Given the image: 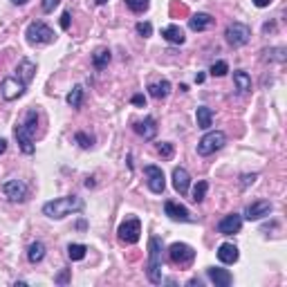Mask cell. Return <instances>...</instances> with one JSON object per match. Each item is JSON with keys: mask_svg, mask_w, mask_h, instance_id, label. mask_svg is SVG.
I'll list each match as a JSON object with an SVG mask.
<instances>
[{"mask_svg": "<svg viewBox=\"0 0 287 287\" xmlns=\"http://www.w3.org/2000/svg\"><path fill=\"white\" fill-rule=\"evenodd\" d=\"M86 207L79 195H67V197H59V200H52L48 204H43V216L52 218V220H61V218L76 213Z\"/></svg>", "mask_w": 287, "mask_h": 287, "instance_id": "obj_1", "label": "cell"}, {"mask_svg": "<svg viewBox=\"0 0 287 287\" xmlns=\"http://www.w3.org/2000/svg\"><path fill=\"white\" fill-rule=\"evenodd\" d=\"M161 269H164V256H161V240H148V263H146V276L153 285H161Z\"/></svg>", "mask_w": 287, "mask_h": 287, "instance_id": "obj_2", "label": "cell"}, {"mask_svg": "<svg viewBox=\"0 0 287 287\" xmlns=\"http://www.w3.org/2000/svg\"><path fill=\"white\" fill-rule=\"evenodd\" d=\"M224 144H227V135H224L222 130H211V133H207L204 137L197 142V155L207 157V155L220 150Z\"/></svg>", "mask_w": 287, "mask_h": 287, "instance_id": "obj_3", "label": "cell"}, {"mask_svg": "<svg viewBox=\"0 0 287 287\" xmlns=\"http://www.w3.org/2000/svg\"><path fill=\"white\" fill-rule=\"evenodd\" d=\"M224 38H227V43L231 45V48H242V45H247L249 38H252V29L244 23H231L224 29Z\"/></svg>", "mask_w": 287, "mask_h": 287, "instance_id": "obj_4", "label": "cell"}, {"mask_svg": "<svg viewBox=\"0 0 287 287\" xmlns=\"http://www.w3.org/2000/svg\"><path fill=\"white\" fill-rule=\"evenodd\" d=\"M117 233H119V240L126 244L139 242V238H142V222H139V218H128L126 222H121Z\"/></svg>", "mask_w": 287, "mask_h": 287, "instance_id": "obj_5", "label": "cell"}, {"mask_svg": "<svg viewBox=\"0 0 287 287\" xmlns=\"http://www.w3.org/2000/svg\"><path fill=\"white\" fill-rule=\"evenodd\" d=\"M169 256H171V260H173L175 265L186 267V265H191L193 258H195V249H193L191 244H186V242H173L169 247Z\"/></svg>", "mask_w": 287, "mask_h": 287, "instance_id": "obj_6", "label": "cell"}, {"mask_svg": "<svg viewBox=\"0 0 287 287\" xmlns=\"http://www.w3.org/2000/svg\"><path fill=\"white\" fill-rule=\"evenodd\" d=\"M144 175H146V182H148V189L153 193H157V195H161L166 189V180H164V171L159 169V166H146L144 169Z\"/></svg>", "mask_w": 287, "mask_h": 287, "instance_id": "obj_7", "label": "cell"}, {"mask_svg": "<svg viewBox=\"0 0 287 287\" xmlns=\"http://www.w3.org/2000/svg\"><path fill=\"white\" fill-rule=\"evenodd\" d=\"M56 36L45 23H32L27 27V40L29 43H52Z\"/></svg>", "mask_w": 287, "mask_h": 287, "instance_id": "obj_8", "label": "cell"}, {"mask_svg": "<svg viewBox=\"0 0 287 287\" xmlns=\"http://www.w3.org/2000/svg\"><path fill=\"white\" fill-rule=\"evenodd\" d=\"M23 92H25V83L20 79L7 76V79L0 81V95H3V99H7V101H14V99L23 97Z\"/></svg>", "mask_w": 287, "mask_h": 287, "instance_id": "obj_9", "label": "cell"}, {"mask_svg": "<svg viewBox=\"0 0 287 287\" xmlns=\"http://www.w3.org/2000/svg\"><path fill=\"white\" fill-rule=\"evenodd\" d=\"M3 193L14 202H23L27 197V184L20 180H9L3 184Z\"/></svg>", "mask_w": 287, "mask_h": 287, "instance_id": "obj_10", "label": "cell"}, {"mask_svg": "<svg viewBox=\"0 0 287 287\" xmlns=\"http://www.w3.org/2000/svg\"><path fill=\"white\" fill-rule=\"evenodd\" d=\"M164 213L171 218V220H175V222H193L189 209L182 207V204H177V202H173V200H166L164 202Z\"/></svg>", "mask_w": 287, "mask_h": 287, "instance_id": "obj_11", "label": "cell"}, {"mask_svg": "<svg viewBox=\"0 0 287 287\" xmlns=\"http://www.w3.org/2000/svg\"><path fill=\"white\" fill-rule=\"evenodd\" d=\"M271 202L267 200H258V202H254V204H249L247 207V211H244V218H247L249 222H256V220H263L265 216H269L271 213Z\"/></svg>", "mask_w": 287, "mask_h": 287, "instance_id": "obj_12", "label": "cell"}, {"mask_svg": "<svg viewBox=\"0 0 287 287\" xmlns=\"http://www.w3.org/2000/svg\"><path fill=\"white\" fill-rule=\"evenodd\" d=\"M240 227H242V216H238V213H229L218 222V231L222 236H233V233L240 231Z\"/></svg>", "mask_w": 287, "mask_h": 287, "instance_id": "obj_13", "label": "cell"}, {"mask_svg": "<svg viewBox=\"0 0 287 287\" xmlns=\"http://www.w3.org/2000/svg\"><path fill=\"white\" fill-rule=\"evenodd\" d=\"M14 135H16V139H18V146H20V150H23L25 155H32L34 150H36V146H34V137L25 130L23 124H18L16 128H14Z\"/></svg>", "mask_w": 287, "mask_h": 287, "instance_id": "obj_14", "label": "cell"}, {"mask_svg": "<svg viewBox=\"0 0 287 287\" xmlns=\"http://www.w3.org/2000/svg\"><path fill=\"white\" fill-rule=\"evenodd\" d=\"M191 186V175L186 169H182V166H177L173 171V189L180 193V195H186V191H189Z\"/></svg>", "mask_w": 287, "mask_h": 287, "instance_id": "obj_15", "label": "cell"}, {"mask_svg": "<svg viewBox=\"0 0 287 287\" xmlns=\"http://www.w3.org/2000/svg\"><path fill=\"white\" fill-rule=\"evenodd\" d=\"M207 276L213 280L218 287H229L233 283V276L229 269H222V267H209L207 269Z\"/></svg>", "mask_w": 287, "mask_h": 287, "instance_id": "obj_16", "label": "cell"}, {"mask_svg": "<svg viewBox=\"0 0 287 287\" xmlns=\"http://www.w3.org/2000/svg\"><path fill=\"white\" fill-rule=\"evenodd\" d=\"M133 128H135V133L144 139H155V135H157V121H155L153 117H146L144 121H137Z\"/></svg>", "mask_w": 287, "mask_h": 287, "instance_id": "obj_17", "label": "cell"}, {"mask_svg": "<svg viewBox=\"0 0 287 287\" xmlns=\"http://www.w3.org/2000/svg\"><path fill=\"white\" fill-rule=\"evenodd\" d=\"M218 258H220V263H224V265H233L240 258L238 247L236 244H231V242L220 244V247H218Z\"/></svg>", "mask_w": 287, "mask_h": 287, "instance_id": "obj_18", "label": "cell"}, {"mask_svg": "<svg viewBox=\"0 0 287 287\" xmlns=\"http://www.w3.org/2000/svg\"><path fill=\"white\" fill-rule=\"evenodd\" d=\"M211 25H213V18L209 16V14H193L189 18V27L193 32H204V29H209Z\"/></svg>", "mask_w": 287, "mask_h": 287, "instance_id": "obj_19", "label": "cell"}, {"mask_svg": "<svg viewBox=\"0 0 287 287\" xmlns=\"http://www.w3.org/2000/svg\"><path fill=\"white\" fill-rule=\"evenodd\" d=\"M161 36L173 45H182L186 40V36H184V32H182L180 25H169V27H164L161 29Z\"/></svg>", "mask_w": 287, "mask_h": 287, "instance_id": "obj_20", "label": "cell"}, {"mask_svg": "<svg viewBox=\"0 0 287 287\" xmlns=\"http://www.w3.org/2000/svg\"><path fill=\"white\" fill-rule=\"evenodd\" d=\"M16 72H18V79L27 86V83H32V79H34V72H36V65L32 63L29 59H23L18 63V67H16Z\"/></svg>", "mask_w": 287, "mask_h": 287, "instance_id": "obj_21", "label": "cell"}, {"mask_svg": "<svg viewBox=\"0 0 287 287\" xmlns=\"http://www.w3.org/2000/svg\"><path fill=\"white\" fill-rule=\"evenodd\" d=\"M195 119H197V128L209 130L213 126V110L211 108H207V106H200L195 110Z\"/></svg>", "mask_w": 287, "mask_h": 287, "instance_id": "obj_22", "label": "cell"}, {"mask_svg": "<svg viewBox=\"0 0 287 287\" xmlns=\"http://www.w3.org/2000/svg\"><path fill=\"white\" fill-rule=\"evenodd\" d=\"M148 95L153 99H164L171 95V83L169 81H159V83H150L148 86Z\"/></svg>", "mask_w": 287, "mask_h": 287, "instance_id": "obj_23", "label": "cell"}, {"mask_svg": "<svg viewBox=\"0 0 287 287\" xmlns=\"http://www.w3.org/2000/svg\"><path fill=\"white\" fill-rule=\"evenodd\" d=\"M233 83H236V88L240 92H249V90H252V76H249L247 72H242V70L233 72Z\"/></svg>", "mask_w": 287, "mask_h": 287, "instance_id": "obj_24", "label": "cell"}, {"mask_svg": "<svg viewBox=\"0 0 287 287\" xmlns=\"http://www.w3.org/2000/svg\"><path fill=\"white\" fill-rule=\"evenodd\" d=\"M27 258L29 263H40V260L45 258V244L43 242H32L29 244V252H27Z\"/></svg>", "mask_w": 287, "mask_h": 287, "instance_id": "obj_25", "label": "cell"}, {"mask_svg": "<svg viewBox=\"0 0 287 287\" xmlns=\"http://www.w3.org/2000/svg\"><path fill=\"white\" fill-rule=\"evenodd\" d=\"M110 52L108 50H97L95 54H92V65L97 67V70H103V67H106L108 63H110Z\"/></svg>", "mask_w": 287, "mask_h": 287, "instance_id": "obj_26", "label": "cell"}, {"mask_svg": "<svg viewBox=\"0 0 287 287\" xmlns=\"http://www.w3.org/2000/svg\"><path fill=\"white\" fill-rule=\"evenodd\" d=\"M65 101H67V106H72V108H81L83 106V88L74 86L70 90V95L65 97Z\"/></svg>", "mask_w": 287, "mask_h": 287, "instance_id": "obj_27", "label": "cell"}, {"mask_svg": "<svg viewBox=\"0 0 287 287\" xmlns=\"http://www.w3.org/2000/svg\"><path fill=\"white\" fill-rule=\"evenodd\" d=\"M25 130H27L32 137H36V126H38V112L36 110H29L27 114H25V121H23Z\"/></svg>", "mask_w": 287, "mask_h": 287, "instance_id": "obj_28", "label": "cell"}, {"mask_svg": "<svg viewBox=\"0 0 287 287\" xmlns=\"http://www.w3.org/2000/svg\"><path fill=\"white\" fill-rule=\"evenodd\" d=\"M86 254H88V247L86 244H70V247H67V256H70L72 260H83L86 258Z\"/></svg>", "mask_w": 287, "mask_h": 287, "instance_id": "obj_29", "label": "cell"}, {"mask_svg": "<svg viewBox=\"0 0 287 287\" xmlns=\"http://www.w3.org/2000/svg\"><path fill=\"white\" fill-rule=\"evenodd\" d=\"M126 5H128L130 12H135V14H144L146 9L150 7V0H126Z\"/></svg>", "mask_w": 287, "mask_h": 287, "instance_id": "obj_30", "label": "cell"}, {"mask_svg": "<svg viewBox=\"0 0 287 287\" xmlns=\"http://www.w3.org/2000/svg\"><path fill=\"white\" fill-rule=\"evenodd\" d=\"M207 189H209V184H207L204 180H202V182H197V184H195V189H193V202H202V200H204Z\"/></svg>", "mask_w": 287, "mask_h": 287, "instance_id": "obj_31", "label": "cell"}, {"mask_svg": "<svg viewBox=\"0 0 287 287\" xmlns=\"http://www.w3.org/2000/svg\"><path fill=\"white\" fill-rule=\"evenodd\" d=\"M209 72H211V76H224L229 72V63L227 61H218V63L211 65V70Z\"/></svg>", "mask_w": 287, "mask_h": 287, "instance_id": "obj_32", "label": "cell"}, {"mask_svg": "<svg viewBox=\"0 0 287 287\" xmlns=\"http://www.w3.org/2000/svg\"><path fill=\"white\" fill-rule=\"evenodd\" d=\"M157 153H159L164 159H171V157H173V153H175V148H173V144L161 142V144H157Z\"/></svg>", "mask_w": 287, "mask_h": 287, "instance_id": "obj_33", "label": "cell"}, {"mask_svg": "<svg viewBox=\"0 0 287 287\" xmlns=\"http://www.w3.org/2000/svg\"><path fill=\"white\" fill-rule=\"evenodd\" d=\"M265 54H267V61H278V63H283V61H285V50L283 48L267 50Z\"/></svg>", "mask_w": 287, "mask_h": 287, "instance_id": "obj_34", "label": "cell"}, {"mask_svg": "<svg viewBox=\"0 0 287 287\" xmlns=\"http://www.w3.org/2000/svg\"><path fill=\"white\" fill-rule=\"evenodd\" d=\"M74 139H76V144H79V146H81V148H90V146H92V144H95V139H92V137H90V135H86V133H81V130H79V133H76V135H74Z\"/></svg>", "mask_w": 287, "mask_h": 287, "instance_id": "obj_35", "label": "cell"}, {"mask_svg": "<svg viewBox=\"0 0 287 287\" xmlns=\"http://www.w3.org/2000/svg\"><path fill=\"white\" fill-rule=\"evenodd\" d=\"M137 34L144 36V38H148V36L153 34V25L150 23H137Z\"/></svg>", "mask_w": 287, "mask_h": 287, "instance_id": "obj_36", "label": "cell"}, {"mask_svg": "<svg viewBox=\"0 0 287 287\" xmlns=\"http://www.w3.org/2000/svg\"><path fill=\"white\" fill-rule=\"evenodd\" d=\"M59 3H61V0H43V3H40V7H43L45 14H50V12H54V9L59 7Z\"/></svg>", "mask_w": 287, "mask_h": 287, "instance_id": "obj_37", "label": "cell"}, {"mask_svg": "<svg viewBox=\"0 0 287 287\" xmlns=\"http://www.w3.org/2000/svg\"><path fill=\"white\" fill-rule=\"evenodd\" d=\"M67 280H70V269H63V271H61V274H59V276H56V278H54V283H59V285H65Z\"/></svg>", "mask_w": 287, "mask_h": 287, "instance_id": "obj_38", "label": "cell"}, {"mask_svg": "<svg viewBox=\"0 0 287 287\" xmlns=\"http://www.w3.org/2000/svg\"><path fill=\"white\" fill-rule=\"evenodd\" d=\"M130 101L135 103V106H139V108H146V99H144V95H133V99Z\"/></svg>", "mask_w": 287, "mask_h": 287, "instance_id": "obj_39", "label": "cell"}, {"mask_svg": "<svg viewBox=\"0 0 287 287\" xmlns=\"http://www.w3.org/2000/svg\"><path fill=\"white\" fill-rule=\"evenodd\" d=\"M258 180V175L252 173V175H242V186H249V184H254V182Z\"/></svg>", "mask_w": 287, "mask_h": 287, "instance_id": "obj_40", "label": "cell"}, {"mask_svg": "<svg viewBox=\"0 0 287 287\" xmlns=\"http://www.w3.org/2000/svg\"><path fill=\"white\" fill-rule=\"evenodd\" d=\"M61 27H63V29H70V12H65L63 16H61Z\"/></svg>", "mask_w": 287, "mask_h": 287, "instance_id": "obj_41", "label": "cell"}, {"mask_svg": "<svg viewBox=\"0 0 287 287\" xmlns=\"http://www.w3.org/2000/svg\"><path fill=\"white\" fill-rule=\"evenodd\" d=\"M269 3H271V0H254L256 7H269Z\"/></svg>", "mask_w": 287, "mask_h": 287, "instance_id": "obj_42", "label": "cell"}, {"mask_svg": "<svg viewBox=\"0 0 287 287\" xmlns=\"http://www.w3.org/2000/svg\"><path fill=\"white\" fill-rule=\"evenodd\" d=\"M5 150H7V142H5V139H3V137H0V155H3V153H5Z\"/></svg>", "mask_w": 287, "mask_h": 287, "instance_id": "obj_43", "label": "cell"}, {"mask_svg": "<svg viewBox=\"0 0 287 287\" xmlns=\"http://www.w3.org/2000/svg\"><path fill=\"white\" fill-rule=\"evenodd\" d=\"M12 3H14V5H25L27 0H12Z\"/></svg>", "mask_w": 287, "mask_h": 287, "instance_id": "obj_44", "label": "cell"}, {"mask_svg": "<svg viewBox=\"0 0 287 287\" xmlns=\"http://www.w3.org/2000/svg\"><path fill=\"white\" fill-rule=\"evenodd\" d=\"M95 5H103V3H108V0H92Z\"/></svg>", "mask_w": 287, "mask_h": 287, "instance_id": "obj_45", "label": "cell"}]
</instances>
